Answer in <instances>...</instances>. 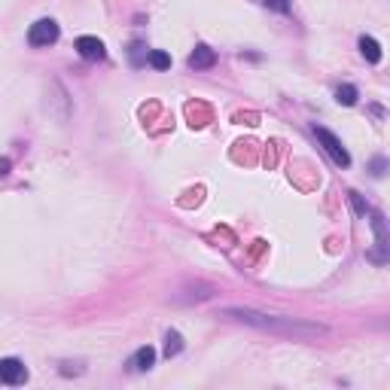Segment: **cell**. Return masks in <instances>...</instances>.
I'll return each instance as SVG.
<instances>
[{
  "mask_svg": "<svg viewBox=\"0 0 390 390\" xmlns=\"http://www.w3.org/2000/svg\"><path fill=\"white\" fill-rule=\"evenodd\" d=\"M223 317L229 321H238V323H247L253 329H262V332H272V336H287V338H321L326 336V326L321 323H308V321H296V317H281V314H266V311H257V308H223L219 311Z\"/></svg>",
  "mask_w": 390,
  "mask_h": 390,
  "instance_id": "cell-1",
  "label": "cell"
},
{
  "mask_svg": "<svg viewBox=\"0 0 390 390\" xmlns=\"http://www.w3.org/2000/svg\"><path fill=\"white\" fill-rule=\"evenodd\" d=\"M314 138L321 140V147L326 150V155H329V159L336 162L338 168H347V165H351V155H347V150L342 147V140H338L332 131H326L323 125H314Z\"/></svg>",
  "mask_w": 390,
  "mask_h": 390,
  "instance_id": "cell-2",
  "label": "cell"
},
{
  "mask_svg": "<svg viewBox=\"0 0 390 390\" xmlns=\"http://www.w3.org/2000/svg\"><path fill=\"white\" fill-rule=\"evenodd\" d=\"M25 381H28V366L22 363V360H16V357L0 360V384L19 387V384H25Z\"/></svg>",
  "mask_w": 390,
  "mask_h": 390,
  "instance_id": "cell-3",
  "label": "cell"
},
{
  "mask_svg": "<svg viewBox=\"0 0 390 390\" xmlns=\"http://www.w3.org/2000/svg\"><path fill=\"white\" fill-rule=\"evenodd\" d=\"M58 40V25L52 22V19H40V22L31 25V31H28V43L31 46H49Z\"/></svg>",
  "mask_w": 390,
  "mask_h": 390,
  "instance_id": "cell-4",
  "label": "cell"
},
{
  "mask_svg": "<svg viewBox=\"0 0 390 390\" xmlns=\"http://www.w3.org/2000/svg\"><path fill=\"white\" fill-rule=\"evenodd\" d=\"M372 229H375V244H378V250L372 253L375 262H384L387 259V226H384V217L375 210L372 214Z\"/></svg>",
  "mask_w": 390,
  "mask_h": 390,
  "instance_id": "cell-5",
  "label": "cell"
},
{
  "mask_svg": "<svg viewBox=\"0 0 390 390\" xmlns=\"http://www.w3.org/2000/svg\"><path fill=\"white\" fill-rule=\"evenodd\" d=\"M76 52L86 61H101L104 55H107V49H104V43L98 37H80L76 40Z\"/></svg>",
  "mask_w": 390,
  "mask_h": 390,
  "instance_id": "cell-6",
  "label": "cell"
},
{
  "mask_svg": "<svg viewBox=\"0 0 390 390\" xmlns=\"http://www.w3.org/2000/svg\"><path fill=\"white\" fill-rule=\"evenodd\" d=\"M153 363H155V351L150 345H144L134 351V357L129 360V369L131 372H147V369H153Z\"/></svg>",
  "mask_w": 390,
  "mask_h": 390,
  "instance_id": "cell-7",
  "label": "cell"
},
{
  "mask_svg": "<svg viewBox=\"0 0 390 390\" xmlns=\"http://www.w3.org/2000/svg\"><path fill=\"white\" fill-rule=\"evenodd\" d=\"M214 61H217V52L210 46H195V52L189 55V67H195V70H208V67H214Z\"/></svg>",
  "mask_w": 390,
  "mask_h": 390,
  "instance_id": "cell-8",
  "label": "cell"
},
{
  "mask_svg": "<svg viewBox=\"0 0 390 390\" xmlns=\"http://www.w3.org/2000/svg\"><path fill=\"white\" fill-rule=\"evenodd\" d=\"M360 52H363V58L369 65H378L381 61V46H378V40H372V37H360Z\"/></svg>",
  "mask_w": 390,
  "mask_h": 390,
  "instance_id": "cell-9",
  "label": "cell"
},
{
  "mask_svg": "<svg viewBox=\"0 0 390 390\" xmlns=\"http://www.w3.org/2000/svg\"><path fill=\"white\" fill-rule=\"evenodd\" d=\"M180 351H183V336H180L177 329H171V332L165 336V357L171 360V357H177Z\"/></svg>",
  "mask_w": 390,
  "mask_h": 390,
  "instance_id": "cell-10",
  "label": "cell"
},
{
  "mask_svg": "<svg viewBox=\"0 0 390 390\" xmlns=\"http://www.w3.org/2000/svg\"><path fill=\"white\" fill-rule=\"evenodd\" d=\"M147 61H150L155 70H168V67H171V55L162 52V49H150V52H147Z\"/></svg>",
  "mask_w": 390,
  "mask_h": 390,
  "instance_id": "cell-11",
  "label": "cell"
},
{
  "mask_svg": "<svg viewBox=\"0 0 390 390\" xmlns=\"http://www.w3.org/2000/svg\"><path fill=\"white\" fill-rule=\"evenodd\" d=\"M336 101L345 104V107L357 104V89H354V86H338V89H336Z\"/></svg>",
  "mask_w": 390,
  "mask_h": 390,
  "instance_id": "cell-12",
  "label": "cell"
},
{
  "mask_svg": "<svg viewBox=\"0 0 390 390\" xmlns=\"http://www.w3.org/2000/svg\"><path fill=\"white\" fill-rule=\"evenodd\" d=\"M272 12H290V0H262Z\"/></svg>",
  "mask_w": 390,
  "mask_h": 390,
  "instance_id": "cell-13",
  "label": "cell"
},
{
  "mask_svg": "<svg viewBox=\"0 0 390 390\" xmlns=\"http://www.w3.org/2000/svg\"><path fill=\"white\" fill-rule=\"evenodd\" d=\"M372 168H375V171H372V174H375V177H381V174H384V159H378V162H375V165H372Z\"/></svg>",
  "mask_w": 390,
  "mask_h": 390,
  "instance_id": "cell-14",
  "label": "cell"
},
{
  "mask_svg": "<svg viewBox=\"0 0 390 390\" xmlns=\"http://www.w3.org/2000/svg\"><path fill=\"white\" fill-rule=\"evenodd\" d=\"M0 174H10V159H0Z\"/></svg>",
  "mask_w": 390,
  "mask_h": 390,
  "instance_id": "cell-15",
  "label": "cell"
}]
</instances>
